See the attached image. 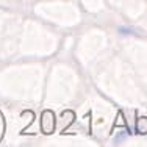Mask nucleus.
Returning <instances> with one entry per match:
<instances>
[{"instance_id": "1", "label": "nucleus", "mask_w": 147, "mask_h": 147, "mask_svg": "<svg viewBox=\"0 0 147 147\" xmlns=\"http://www.w3.org/2000/svg\"><path fill=\"white\" fill-rule=\"evenodd\" d=\"M138 131L139 133H147V119L146 117L139 119V122H138Z\"/></svg>"}]
</instances>
